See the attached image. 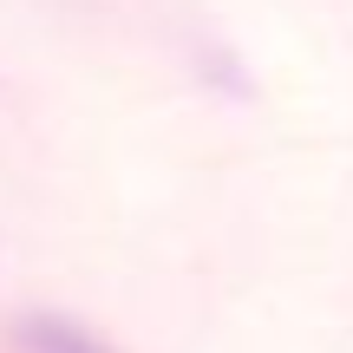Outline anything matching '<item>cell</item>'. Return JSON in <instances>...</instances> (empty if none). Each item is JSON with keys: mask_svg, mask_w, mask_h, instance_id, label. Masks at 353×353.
<instances>
[{"mask_svg": "<svg viewBox=\"0 0 353 353\" xmlns=\"http://www.w3.org/2000/svg\"><path fill=\"white\" fill-rule=\"evenodd\" d=\"M13 353H112V347L65 314H26L13 321Z\"/></svg>", "mask_w": 353, "mask_h": 353, "instance_id": "cell-1", "label": "cell"}]
</instances>
